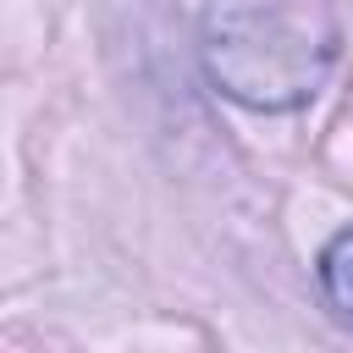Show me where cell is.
<instances>
[{
	"mask_svg": "<svg viewBox=\"0 0 353 353\" xmlns=\"http://www.w3.org/2000/svg\"><path fill=\"white\" fill-rule=\"evenodd\" d=\"M336 0H210L199 55L210 83L248 110L303 105L336 66Z\"/></svg>",
	"mask_w": 353,
	"mask_h": 353,
	"instance_id": "6da1fadb",
	"label": "cell"
},
{
	"mask_svg": "<svg viewBox=\"0 0 353 353\" xmlns=\"http://www.w3.org/2000/svg\"><path fill=\"white\" fill-rule=\"evenodd\" d=\"M320 281H325L331 303L353 314V226H342V232L331 237V248H325V259H320Z\"/></svg>",
	"mask_w": 353,
	"mask_h": 353,
	"instance_id": "7a4b0ae2",
	"label": "cell"
}]
</instances>
